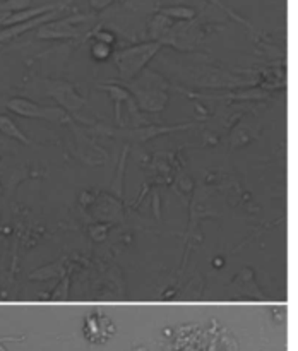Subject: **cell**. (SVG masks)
<instances>
[{
	"mask_svg": "<svg viewBox=\"0 0 298 351\" xmlns=\"http://www.w3.org/2000/svg\"><path fill=\"white\" fill-rule=\"evenodd\" d=\"M0 132H2L3 136L9 137V139L17 141V143L21 144H26V146H29L31 144L29 137L19 129V125H17V123L14 122L12 119H9L7 115H2V113H0Z\"/></svg>",
	"mask_w": 298,
	"mask_h": 351,
	"instance_id": "10",
	"label": "cell"
},
{
	"mask_svg": "<svg viewBox=\"0 0 298 351\" xmlns=\"http://www.w3.org/2000/svg\"><path fill=\"white\" fill-rule=\"evenodd\" d=\"M161 50V45L158 41H146V43L134 45V47L123 48L112 55L120 75L127 81H132L140 74L147 62Z\"/></svg>",
	"mask_w": 298,
	"mask_h": 351,
	"instance_id": "2",
	"label": "cell"
},
{
	"mask_svg": "<svg viewBox=\"0 0 298 351\" xmlns=\"http://www.w3.org/2000/svg\"><path fill=\"white\" fill-rule=\"evenodd\" d=\"M31 5V0H0V10L5 14H14L17 10L27 9Z\"/></svg>",
	"mask_w": 298,
	"mask_h": 351,
	"instance_id": "14",
	"label": "cell"
},
{
	"mask_svg": "<svg viewBox=\"0 0 298 351\" xmlns=\"http://www.w3.org/2000/svg\"><path fill=\"white\" fill-rule=\"evenodd\" d=\"M160 14L171 21H192L195 17V10L187 5H170V7H161Z\"/></svg>",
	"mask_w": 298,
	"mask_h": 351,
	"instance_id": "12",
	"label": "cell"
},
{
	"mask_svg": "<svg viewBox=\"0 0 298 351\" xmlns=\"http://www.w3.org/2000/svg\"><path fill=\"white\" fill-rule=\"evenodd\" d=\"M192 125H194V122L184 123V125H149V127H140V129H134V130H115V129H106V127H103V130L113 137H122V139H130V141H136V143H146V141L153 139V137L163 136V134L177 132V130H185Z\"/></svg>",
	"mask_w": 298,
	"mask_h": 351,
	"instance_id": "6",
	"label": "cell"
},
{
	"mask_svg": "<svg viewBox=\"0 0 298 351\" xmlns=\"http://www.w3.org/2000/svg\"><path fill=\"white\" fill-rule=\"evenodd\" d=\"M91 36H95V41H101V43L106 45H112L115 43V34L112 31H106V29H95L91 33Z\"/></svg>",
	"mask_w": 298,
	"mask_h": 351,
	"instance_id": "15",
	"label": "cell"
},
{
	"mask_svg": "<svg viewBox=\"0 0 298 351\" xmlns=\"http://www.w3.org/2000/svg\"><path fill=\"white\" fill-rule=\"evenodd\" d=\"M125 89H130L136 101L144 112H163L168 103L166 82L154 72L146 71L139 79H132Z\"/></svg>",
	"mask_w": 298,
	"mask_h": 351,
	"instance_id": "1",
	"label": "cell"
},
{
	"mask_svg": "<svg viewBox=\"0 0 298 351\" xmlns=\"http://www.w3.org/2000/svg\"><path fill=\"white\" fill-rule=\"evenodd\" d=\"M5 106L12 113H16L19 117H26V119L47 120V122L51 123L72 122L71 115L65 110L57 108V106H41L26 98H10L7 99Z\"/></svg>",
	"mask_w": 298,
	"mask_h": 351,
	"instance_id": "3",
	"label": "cell"
},
{
	"mask_svg": "<svg viewBox=\"0 0 298 351\" xmlns=\"http://www.w3.org/2000/svg\"><path fill=\"white\" fill-rule=\"evenodd\" d=\"M99 89L108 93L110 98L113 99V106H115V120L116 122H120V120H122V117H120V105H122L123 101H132V99H130L129 89H125L122 84H119V82H113V84H101L99 86Z\"/></svg>",
	"mask_w": 298,
	"mask_h": 351,
	"instance_id": "9",
	"label": "cell"
},
{
	"mask_svg": "<svg viewBox=\"0 0 298 351\" xmlns=\"http://www.w3.org/2000/svg\"><path fill=\"white\" fill-rule=\"evenodd\" d=\"M171 24H173V21L168 19V17H164L163 14L158 12L156 16H153V19L149 21V26H147V31H149L151 40L160 41L161 36L166 33L168 27H170Z\"/></svg>",
	"mask_w": 298,
	"mask_h": 351,
	"instance_id": "11",
	"label": "cell"
},
{
	"mask_svg": "<svg viewBox=\"0 0 298 351\" xmlns=\"http://www.w3.org/2000/svg\"><path fill=\"white\" fill-rule=\"evenodd\" d=\"M113 324L99 314H91L86 319L84 335L91 343H105L113 335Z\"/></svg>",
	"mask_w": 298,
	"mask_h": 351,
	"instance_id": "8",
	"label": "cell"
},
{
	"mask_svg": "<svg viewBox=\"0 0 298 351\" xmlns=\"http://www.w3.org/2000/svg\"><path fill=\"white\" fill-rule=\"evenodd\" d=\"M112 55H113L112 45L101 43V41H95V43L91 45V57L95 58V60H98V62L108 60Z\"/></svg>",
	"mask_w": 298,
	"mask_h": 351,
	"instance_id": "13",
	"label": "cell"
},
{
	"mask_svg": "<svg viewBox=\"0 0 298 351\" xmlns=\"http://www.w3.org/2000/svg\"><path fill=\"white\" fill-rule=\"evenodd\" d=\"M7 17H9V14H5V12H2V10H0V27H2L3 21H5Z\"/></svg>",
	"mask_w": 298,
	"mask_h": 351,
	"instance_id": "16",
	"label": "cell"
},
{
	"mask_svg": "<svg viewBox=\"0 0 298 351\" xmlns=\"http://www.w3.org/2000/svg\"><path fill=\"white\" fill-rule=\"evenodd\" d=\"M91 19L89 14H74V16L53 19L36 29L38 40H74L82 34L81 23Z\"/></svg>",
	"mask_w": 298,
	"mask_h": 351,
	"instance_id": "4",
	"label": "cell"
},
{
	"mask_svg": "<svg viewBox=\"0 0 298 351\" xmlns=\"http://www.w3.org/2000/svg\"><path fill=\"white\" fill-rule=\"evenodd\" d=\"M43 95L55 98L60 105L62 110L69 113V115H75L81 120V112L86 106L84 98L77 95V91L74 89V86L69 84L67 81H51V79H43Z\"/></svg>",
	"mask_w": 298,
	"mask_h": 351,
	"instance_id": "5",
	"label": "cell"
},
{
	"mask_svg": "<svg viewBox=\"0 0 298 351\" xmlns=\"http://www.w3.org/2000/svg\"><path fill=\"white\" fill-rule=\"evenodd\" d=\"M65 7L67 5L58 7V9L51 10V12H48V14H43V16H40V17H34V19L24 21V23H19V24H14V26L2 27V29H0V43H7V41L16 40V38H19L21 34L27 33V31H31V29H38V27L43 26V24L50 23V21H53L55 17L58 16V12H60V10H64Z\"/></svg>",
	"mask_w": 298,
	"mask_h": 351,
	"instance_id": "7",
	"label": "cell"
}]
</instances>
